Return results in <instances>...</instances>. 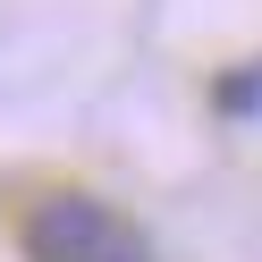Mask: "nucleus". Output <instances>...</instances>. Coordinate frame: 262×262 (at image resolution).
I'll list each match as a JSON object with an SVG mask.
<instances>
[{
  "mask_svg": "<svg viewBox=\"0 0 262 262\" xmlns=\"http://www.w3.org/2000/svg\"><path fill=\"white\" fill-rule=\"evenodd\" d=\"M26 262H152V245H144V228L127 220L119 203H102V194H42L34 211H26L17 228Z\"/></svg>",
  "mask_w": 262,
  "mask_h": 262,
  "instance_id": "nucleus-1",
  "label": "nucleus"
}]
</instances>
